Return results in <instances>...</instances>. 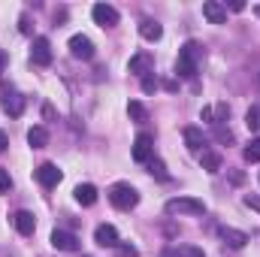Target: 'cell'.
<instances>
[{"instance_id": "6da1fadb", "label": "cell", "mask_w": 260, "mask_h": 257, "mask_svg": "<svg viewBox=\"0 0 260 257\" xmlns=\"http://www.w3.org/2000/svg\"><path fill=\"white\" fill-rule=\"evenodd\" d=\"M200 55H203V46H200V43H194V40H188V43L179 49L176 73H179L182 79H194V76H197V61H200Z\"/></svg>"}, {"instance_id": "7a4b0ae2", "label": "cell", "mask_w": 260, "mask_h": 257, "mask_svg": "<svg viewBox=\"0 0 260 257\" xmlns=\"http://www.w3.org/2000/svg\"><path fill=\"white\" fill-rule=\"evenodd\" d=\"M109 200H112V206H115V209L130 212V209L139 203V194H136V188H133V185H127V182H118V185H112V188H109Z\"/></svg>"}, {"instance_id": "3957f363", "label": "cell", "mask_w": 260, "mask_h": 257, "mask_svg": "<svg viewBox=\"0 0 260 257\" xmlns=\"http://www.w3.org/2000/svg\"><path fill=\"white\" fill-rule=\"evenodd\" d=\"M164 209H167V215H203L206 203L197 197H173V200H167Z\"/></svg>"}, {"instance_id": "277c9868", "label": "cell", "mask_w": 260, "mask_h": 257, "mask_svg": "<svg viewBox=\"0 0 260 257\" xmlns=\"http://www.w3.org/2000/svg\"><path fill=\"white\" fill-rule=\"evenodd\" d=\"M151 157H154V139L148 133H139L133 139V160L136 164H148Z\"/></svg>"}, {"instance_id": "5b68a950", "label": "cell", "mask_w": 260, "mask_h": 257, "mask_svg": "<svg viewBox=\"0 0 260 257\" xmlns=\"http://www.w3.org/2000/svg\"><path fill=\"white\" fill-rule=\"evenodd\" d=\"M91 15H94V21H97L100 27H115V24H118V9L109 6V3H94Z\"/></svg>"}, {"instance_id": "8992f818", "label": "cell", "mask_w": 260, "mask_h": 257, "mask_svg": "<svg viewBox=\"0 0 260 257\" xmlns=\"http://www.w3.org/2000/svg\"><path fill=\"white\" fill-rule=\"evenodd\" d=\"M70 55L79 58V61H91V58H94V43H91L88 37L76 34V37H70Z\"/></svg>"}, {"instance_id": "52a82bcc", "label": "cell", "mask_w": 260, "mask_h": 257, "mask_svg": "<svg viewBox=\"0 0 260 257\" xmlns=\"http://www.w3.org/2000/svg\"><path fill=\"white\" fill-rule=\"evenodd\" d=\"M94 242L100 245V248H118L121 242H118V230L112 227V224H100L97 230H94Z\"/></svg>"}, {"instance_id": "ba28073f", "label": "cell", "mask_w": 260, "mask_h": 257, "mask_svg": "<svg viewBox=\"0 0 260 257\" xmlns=\"http://www.w3.org/2000/svg\"><path fill=\"white\" fill-rule=\"evenodd\" d=\"M52 245H55L58 251H79V248H82L79 236L70 233V230H55V233H52Z\"/></svg>"}, {"instance_id": "9c48e42d", "label": "cell", "mask_w": 260, "mask_h": 257, "mask_svg": "<svg viewBox=\"0 0 260 257\" xmlns=\"http://www.w3.org/2000/svg\"><path fill=\"white\" fill-rule=\"evenodd\" d=\"M30 58H34V64L49 67L52 64V43H49L46 37H37V40H34V49H30Z\"/></svg>"}, {"instance_id": "30bf717a", "label": "cell", "mask_w": 260, "mask_h": 257, "mask_svg": "<svg viewBox=\"0 0 260 257\" xmlns=\"http://www.w3.org/2000/svg\"><path fill=\"white\" fill-rule=\"evenodd\" d=\"M37 182H40L43 188H55V185L61 182V170H58L55 164H40V167H37Z\"/></svg>"}, {"instance_id": "8fae6325", "label": "cell", "mask_w": 260, "mask_h": 257, "mask_svg": "<svg viewBox=\"0 0 260 257\" xmlns=\"http://www.w3.org/2000/svg\"><path fill=\"white\" fill-rule=\"evenodd\" d=\"M203 15H206V21H212V24H224V21H227V6L218 3V0H206V3H203Z\"/></svg>"}, {"instance_id": "7c38bea8", "label": "cell", "mask_w": 260, "mask_h": 257, "mask_svg": "<svg viewBox=\"0 0 260 257\" xmlns=\"http://www.w3.org/2000/svg\"><path fill=\"white\" fill-rule=\"evenodd\" d=\"M12 224H15V230H18L21 236H30V233L37 230V218H34V212H27V209L15 212V215H12Z\"/></svg>"}, {"instance_id": "4fadbf2b", "label": "cell", "mask_w": 260, "mask_h": 257, "mask_svg": "<svg viewBox=\"0 0 260 257\" xmlns=\"http://www.w3.org/2000/svg\"><path fill=\"white\" fill-rule=\"evenodd\" d=\"M130 73H136V76H148L151 70H154V58L148 55V52H139V55H133L127 64Z\"/></svg>"}, {"instance_id": "5bb4252c", "label": "cell", "mask_w": 260, "mask_h": 257, "mask_svg": "<svg viewBox=\"0 0 260 257\" xmlns=\"http://www.w3.org/2000/svg\"><path fill=\"white\" fill-rule=\"evenodd\" d=\"M139 34H142V40H148V43H157V40L164 37V27H160L154 18H142V21H139Z\"/></svg>"}, {"instance_id": "9a60e30c", "label": "cell", "mask_w": 260, "mask_h": 257, "mask_svg": "<svg viewBox=\"0 0 260 257\" xmlns=\"http://www.w3.org/2000/svg\"><path fill=\"white\" fill-rule=\"evenodd\" d=\"M218 233H221V239H224L230 248H245V242H248V233H242V230H233V227H221Z\"/></svg>"}, {"instance_id": "2e32d148", "label": "cell", "mask_w": 260, "mask_h": 257, "mask_svg": "<svg viewBox=\"0 0 260 257\" xmlns=\"http://www.w3.org/2000/svg\"><path fill=\"white\" fill-rule=\"evenodd\" d=\"M3 112H9L12 118H18V115L24 112V97H18L15 91H12V94L6 91V97H3Z\"/></svg>"}, {"instance_id": "e0dca14e", "label": "cell", "mask_w": 260, "mask_h": 257, "mask_svg": "<svg viewBox=\"0 0 260 257\" xmlns=\"http://www.w3.org/2000/svg\"><path fill=\"white\" fill-rule=\"evenodd\" d=\"M200 167H203L206 173H218V170H221V154L203 148V151H200Z\"/></svg>"}, {"instance_id": "ac0fdd59", "label": "cell", "mask_w": 260, "mask_h": 257, "mask_svg": "<svg viewBox=\"0 0 260 257\" xmlns=\"http://www.w3.org/2000/svg\"><path fill=\"white\" fill-rule=\"evenodd\" d=\"M185 142H188V148H191L194 154H200L203 145H206V136H203L200 127H185Z\"/></svg>"}, {"instance_id": "d6986e66", "label": "cell", "mask_w": 260, "mask_h": 257, "mask_svg": "<svg viewBox=\"0 0 260 257\" xmlns=\"http://www.w3.org/2000/svg\"><path fill=\"white\" fill-rule=\"evenodd\" d=\"M73 194H76V203H82V206H94L97 203V188L94 185H79Z\"/></svg>"}, {"instance_id": "ffe728a7", "label": "cell", "mask_w": 260, "mask_h": 257, "mask_svg": "<svg viewBox=\"0 0 260 257\" xmlns=\"http://www.w3.org/2000/svg\"><path fill=\"white\" fill-rule=\"evenodd\" d=\"M27 142H30L34 148H46V145H49V130L40 127V124H37V127H30V130H27Z\"/></svg>"}, {"instance_id": "44dd1931", "label": "cell", "mask_w": 260, "mask_h": 257, "mask_svg": "<svg viewBox=\"0 0 260 257\" xmlns=\"http://www.w3.org/2000/svg\"><path fill=\"white\" fill-rule=\"evenodd\" d=\"M160 257H206L203 248H194V245H179V248H167Z\"/></svg>"}, {"instance_id": "7402d4cb", "label": "cell", "mask_w": 260, "mask_h": 257, "mask_svg": "<svg viewBox=\"0 0 260 257\" xmlns=\"http://www.w3.org/2000/svg\"><path fill=\"white\" fill-rule=\"evenodd\" d=\"M148 173H151L154 179H160V182H170V173H167V164H164L160 157H151V160H148Z\"/></svg>"}, {"instance_id": "603a6c76", "label": "cell", "mask_w": 260, "mask_h": 257, "mask_svg": "<svg viewBox=\"0 0 260 257\" xmlns=\"http://www.w3.org/2000/svg\"><path fill=\"white\" fill-rule=\"evenodd\" d=\"M242 157H245L248 164H257V160H260V139H251V142L245 145V151H242Z\"/></svg>"}, {"instance_id": "cb8c5ba5", "label": "cell", "mask_w": 260, "mask_h": 257, "mask_svg": "<svg viewBox=\"0 0 260 257\" xmlns=\"http://www.w3.org/2000/svg\"><path fill=\"white\" fill-rule=\"evenodd\" d=\"M127 112H130V118H136V121H145V118H148V112H145V106H142V103H136V100H130Z\"/></svg>"}, {"instance_id": "d4e9b609", "label": "cell", "mask_w": 260, "mask_h": 257, "mask_svg": "<svg viewBox=\"0 0 260 257\" xmlns=\"http://www.w3.org/2000/svg\"><path fill=\"white\" fill-rule=\"evenodd\" d=\"M142 91H145V94H154V91H157V79H154L151 73L142 76Z\"/></svg>"}, {"instance_id": "484cf974", "label": "cell", "mask_w": 260, "mask_h": 257, "mask_svg": "<svg viewBox=\"0 0 260 257\" xmlns=\"http://www.w3.org/2000/svg\"><path fill=\"white\" fill-rule=\"evenodd\" d=\"M245 124H248L251 130L260 127V112H257V109H248V115H245Z\"/></svg>"}, {"instance_id": "4316f807", "label": "cell", "mask_w": 260, "mask_h": 257, "mask_svg": "<svg viewBox=\"0 0 260 257\" xmlns=\"http://www.w3.org/2000/svg\"><path fill=\"white\" fill-rule=\"evenodd\" d=\"M9 188H12V179H9V173L0 167V194H6Z\"/></svg>"}, {"instance_id": "83f0119b", "label": "cell", "mask_w": 260, "mask_h": 257, "mask_svg": "<svg viewBox=\"0 0 260 257\" xmlns=\"http://www.w3.org/2000/svg\"><path fill=\"white\" fill-rule=\"evenodd\" d=\"M118 257H139V251L133 245H118Z\"/></svg>"}, {"instance_id": "f1b7e54d", "label": "cell", "mask_w": 260, "mask_h": 257, "mask_svg": "<svg viewBox=\"0 0 260 257\" xmlns=\"http://www.w3.org/2000/svg\"><path fill=\"white\" fill-rule=\"evenodd\" d=\"M245 206H251V209H257L260 212V200L257 197H245Z\"/></svg>"}, {"instance_id": "f546056e", "label": "cell", "mask_w": 260, "mask_h": 257, "mask_svg": "<svg viewBox=\"0 0 260 257\" xmlns=\"http://www.w3.org/2000/svg\"><path fill=\"white\" fill-rule=\"evenodd\" d=\"M230 9H233V12H242V9H245V3H242V0H233V3H230Z\"/></svg>"}, {"instance_id": "4dcf8cb0", "label": "cell", "mask_w": 260, "mask_h": 257, "mask_svg": "<svg viewBox=\"0 0 260 257\" xmlns=\"http://www.w3.org/2000/svg\"><path fill=\"white\" fill-rule=\"evenodd\" d=\"M6 145H9V136H6V133L0 130V151H6Z\"/></svg>"}, {"instance_id": "1f68e13d", "label": "cell", "mask_w": 260, "mask_h": 257, "mask_svg": "<svg viewBox=\"0 0 260 257\" xmlns=\"http://www.w3.org/2000/svg\"><path fill=\"white\" fill-rule=\"evenodd\" d=\"M6 61H9V58H6V52H3V49H0V73H3V70H6Z\"/></svg>"}, {"instance_id": "d6a6232c", "label": "cell", "mask_w": 260, "mask_h": 257, "mask_svg": "<svg viewBox=\"0 0 260 257\" xmlns=\"http://www.w3.org/2000/svg\"><path fill=\"white\" fill-rule=\"evenodd\" d=\"M257 15H260V6H257Z\"/></svg>"}, {"instance_id": "836d02e7", "label": "cell", "mask_w": 260, "mask_h": 257, "mask_svg": "<svg viewBox=\"0 0 260 257\" xmlns=\"http://www.w3.org/2000/svg\"><path fill=\"white\" fill-rule=\"evenodd\" d=\"M82 257H88V254H82Z\"/></svg>"}]
</instances>
